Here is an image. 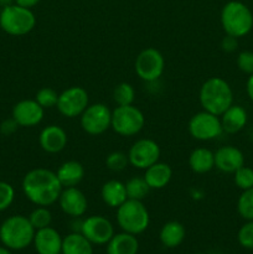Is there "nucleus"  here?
<instances>
[{"mask_svg": "<svg viewBox=\"0 0 253 254\" xmlns=\"http://www.w3.org/2000/svg\"><path fill=\"white\" fill-rule=\"evenodd\" d=\"M56 175L62 188H74L79 185L84 178V168L79 161L68 160L61 164L56 171Z\"/></svg>", "mask_w": 253, "mask_h": 254, "instance_id": "412c9836", "label": "nucleus"}, {"mask_svg": "<svg viewBox=\"0 0 253 254\" xmlns=\"http://www.w3.org/2000/svg\"><path fill=\"white\" fill-rule=\"evenodd\" d=\"M117 223L123 232L138 236L145 232L150 223V216L143 201L128 200L117 208Z\"/></svg>", "mask_w": 253, "mask_h": 254, "instance_id": "39448f33", "label": "nucleus"}, {"mask_svg": "<svg viewBox=\"0 0 253 254\" xmlns=\"http://www.w3.org/2000/svg\"><path fill=\"white\" fill-rule=\"evenodd\" d=\"M221 25L226 35L237 39L246 36L253 29V14L243 2L232 0L221 10Z\"/></svg>", "mask_w": 253, "mask_h": 254, "instance_id": "20e7f679", "label": "nucleus"}, {"mask_svg": "<svg viewBox=\"0 0 253 254\" xmlns=\"http://www.w3.org/2000/svg\"><path fill=\"white\" fill-rule=\"evenodd\" d=\"M129 165V158L128 154L123 153V151H113L109 154L106 159V166L112 171H123L126 166Z\"/></svg>", "mask_w": 253, "mask_h": 254, "instance_id": "2f4dec72", "label": "nucleus"}, {"mask_svg": "<svg viewBox=\"0 0 253 254\" xmlns=\"http://www.w3.org/2000/svg\"><path fill=\"white\" fill-rule=\"evenodd\" d=\"M238 47V39L235 36H231V35H226L225 37L221 41V49L225 52H235Z\"/></svg>", "mask_w": 253, "mask_h": 254, "instance_id": "e433bc0d", "label": "nucleus"}, {"mask_svg": "<svg viewBox=\"0 0 253 254\" xmlns=\"http://www.w3.org/2000/svg\"><path fill=\"white\" fill-rule=\"evenodd\" d=\"M17 127L19 126H17V123L11 117V119H6V121L2 122L1 126H0V131H1L4 135H10V134H12L16 130Z\"/></svg>", "mask_w": 253, "mask_h": 254, "instance_id": "4c0bfd02", "label": "nucleus"}, {"mask_svg": "<svg viewBox=\"0 0 253 254\" xmlns=\"http://www.w3.org/2000/svg\"><path fill=\"white\" fill-rule=\"evenodd\" d=\"M101 197L108 207L118 208L128 200L126 184L119 180H109L101 189Z\"/></svg>", "mask_w": 253, "mask_h": 254, "instance_id": "4be33fe9", "label": "nucleus"}, {"mask_svg": "<svg viewBox=\"0 0 253 254\" xmlns=\"http://www.w3.org/2000/svg\"><path fill=\"white\" fill-rule=\"evenodd\" d=\"M237 211L246 221H253V188L245 190L237 201Z\"/></svg>", "mask_w": 253, "mask_h": 254, "instance_id": "c756f323", "label": "nucleus"}, {"mask_svg": "<svg viewBox=\"0 0 253 254\" xmlns=\"http://www.w3.org/2000/svg\"><path fill=\"white\" fill-rule=\"evenodd\" d=\"M0 254H12L11 251L9 248H6L5 246H0Z\"/></svg>", "mask_w": 253, "mask_h": 254, "instance_id": "79ce46f5", "label": "nucleus"}, {"mask_svg": "<svg viewBox=\"0 0 253 254\" xmlns=\"http://www.w3.org/2000/svg\"><path fill=\"white\" fill-rule=\"evenodd\" d=\"M0 12H1V6H0Z\"/></svg>", "mask_w": 253, "mask_h": 254, "instance_id": "a18cd8bd", "label": "nucleus"}, {"mask_svg": "<svg viewBox=\"0 0 253 254\" xmlns=\"http://www.w3.org/2000/svg\"><path fill=\"white\" fill-rule=\"evenodd\" d=\"M186 237V230L179 221H169L161 227L159 240L166 248H176L184 242Z\"/></svg>", "mask_w": 253, "mask_h": 254, "instance_id": "b1692460", "label": "nucleus"}, {"mask_svg": "<svg viewBox=\"0 0 253 254\" xmlns=\"http://www.w3.org/2000/svg\"><path fill=\"white\" fill-rule=\"evenodd\" d=\"M40 1H41V0H15V4L31 9V7H34L35 5L39 4Z\"/></svg>", "mask_w": 253, "mask_h": 254, "instance_id": "58836bf2", "label": "nucleus"}, {"mask_svg": "<svg viewBox=\"0 0 253 254\" xmlns=\"http://www.w3.org/2000/svg\"><path fill=\"white\" fill-rule=\"evenodd\" d=\"M57 202H59L62 212L72 218L82 217L88 208V201H87L86 195L77 186L62 189Z\"/></svg>", "mask_w": 253, "mask_h": 254, "instance_id": "2eb2a0df", "label": "nucleus"}, {"mask_svg": "<svg viewBox=\"0 0 253 254\" xmlns=\"http://www.w3.org/2000/svg\"><path fill=\"white\" fill-rule=\"evenodd\" d=\"M245 165V155L232 145L221 146L215 151V168L225 174H233Z\"/></svg>", "mask_w": 253, "mask_h": 254, "instance_id": "f3484780", "label": "nucleus"}, {"mask_svg": "<svg viewBox=\"0 0 253 254\" xmlns=\"http://www.w3.org/2000/svg\"><path fill=\"white\" fill-rule=\"evenodd\" d=\"M27 217H29L30 222H31V225L34 226L36 231L49 227V226H51L52 222L51 211L45 207V206H36V208L32 210V212Z\"/></svg>", "mask_w": 253, "mask_h": 254, "instance_id": "c85d7f7f", "label": "nucleus"}, {"mask_svg": "<svg viewBox=\"0 0 253 254\" xmlns=\"http://www.w3.org/2000/svg\"><path fill=\"white\" fill-rule=\"evenodd\" d=\"M11 4H15V0H0V6L1 7L9 6Z\"/></svg>", "mask_w": 253, "mask_h": 254, "instance_id": "a19ab883", "label": "nucleus"}, {"mask_svg": "<svg viewBox=\"0 0 253 254\" xmlns=\"http://www.w3.org/2000/svg\"><path fill=\"white\" fill-rule=\"evenodd\" d=\"M21 186L24 195L30 202L45 207L57 202L63 189L56 173L44 168L30 170L22 179Z\"/></svg>", "mask_w": 253, "mask_h": 254, "instance_id": "f257e3e1", "label": "nucleus"}, {"mask_svg": "<svg viewBox=\"0 0 253 254\" xmlns=\"http://www.w3.org/2000/svg\"><path fill=\"white\" fill-rule=\"evenodd\" d=\"M246 92H247L248 98L253 102V73L248 77L247 83H246Z\"/></svg>", "mask_w": 253, "mask_h": 254, "instance_id": "ea45409f", "label": "nucleus"}, {"mask_svg": "<svg viewBox=\"0 0 253 254\" xmlns=\"http://www.w3.org/2000/svg\"><path fill=\"white\" fill-rule=\"evenodd\" d=\"M237 67L246 74L253 73V52L242 51L237 56Z\"/></svg>", "mask_w": 253, "mask_h": 254, "instance_id": "c9c22d12", "label": "nucleus"}, {"mask_svg": "<svg viewBox=\"0 0 253 254\" xmlns=\"http://www.w3.org/2000/svg\"><path fill=\"white\" fill-rule=\"evenodd\" d=\"M36 25V17L29 7L11 4L1 7L0 27L11 36H24L31 32Z\"/></svg>", "mask_w": 253, "mask_h": 254, "instance_id": "423d86ee", "label": "nucleus"}, {"mask_svg": "<svg viewBox=\"0 0 253 254\" xmlns=\"http://www.w3.org/2000/svg\"><path fill=\"white\" fill-rule=\"evenodd\" d=\"M189 133L193 139L200 141L217 139L223 133L220 117L206 111L198 112L189 122Z\"/></svg>", "mask_w": 253, "mask_h": 254, "instance_id": "1a4fd4ad", "label": "nucleus"}, {"mask_svg": "<svg viewBox=\"0 0 253 254\" xmlns=\"http://www.w3.org/2000/svg\"><path fill=\"white\" fill-rule=\"evenodd\" d=\"M45 116V109L35 99H22L12 108V119L19 127L31 128L39 126Z\"/></svg>", "mask_w": 253, "mask_h": 254, "instance_id": "4468645a", "label": "nucleus"}, {"mask_svg": "<svg viewBox=\"0 0 253 254\" xmlns=\"http://www.w3.org/2000/svg\"><path fill=\"white\" fill-rule=\"evenodd\" d=\"M36 230L29 217L14 215L0 225V242L10 251H22L32 245Z\"/></svg>", "mask_w": 253, "mask_h": 254, "instance_id": "7ed1b4c3", "label": "nucleus"}, {"mask_svg": "<svg viewBox=\"0 0 253 254\" xmlns=\"http://www.w3.org/2000/svg\"><path fill=\"white\" fill-rule=\"evenodd\" d=\"M82 129L89 135H101L112 126V111L103 103L89 104L79 117Z\"/></svg>", "mask_w": 253, "mask_h": 254, "instance_id": "9d476101", "label": "nucleus"}, {"mask_svg": "<svg viewBox=\"0 0 253 254\" xmlns=\"http://www.w3.org/2000/svg\"><path fill=\"white\" fill-rule=\"evenodd\" d=\"M195 254H206V253H195Z\"/></svg>", "mask_w": 253, "mask_h": 254, "instance_id": "c03bdc74", "label": "nucleus"}, {"mask_svg": "<svg viewBox=\"0 0 253 254\" xmlns=\"http://www.w3.org/2000/svg\"><path fill=\"white\" fill-rule=\"evenodd\" d=\"M126 196H128V198H130V200H139V201H143L151 190V189L149 188L148 184H146L144 176L143 178L135 176V178L129 179V180L126 183Z\"/></svg>", "mask_w": 253, "mask_h": 254, "instance_id": "bb28decb", "label": "nucleus"}, {"mask_svg": "<svg viewBox=\"0 0 253 254\" xmlns=\"http://www.w3.org/2000/svg\"><path fill=\"white\" fill-rule=\"evenodd\" d=\"M62 241L63 238L61 235L54 227L49 226L35 232L32 245L37 254H61Z\"/></svg>", "mask_w": 253, "mask_h": 254, "instance_id": "a211bd4d", "label": "nucleus"}, {"mask_svg": "<svg viewBox=\"0 0 253 254\" xmlns=\"http://www.w3.org/2000/svg\"><path fill=\"white\" fill-rule=\"evenodd\" d=\"M81 233L93 246H103L114 236V226L104 216H89L82 221Z\"/></svg>", "mask_w": 253, "mask_h": 254, "instance_id": "ddd939ff", "label": "nucleus"}, {"mask_svg": "<svg viewBox=\"0 0 253 254\" xmlns=\"http://www.w3.org/2000/svg\"><path fill=\"white\" fill-rule=\"evenodd\" d=\"M139 242L136 236L126 232L114 233L107 243V254H138Z\"/></svg>", "mask_w": 253, "mask_h": 254, "instance_id": "5701e85b", "label": "nucleus"}, {"mask_svg": "<svg viewBox=\"0 0 253 254\" xmlns=\"http://www.w3.org/2000/svg\"><path fill=\"white\" fill-rule=\"evenodd\" d=\"M238 243L246 250H253V221H247L237 233Z\"/></svg>", "mask_w": 253, "mask_h": 254, "instance_id": "72a5a7b5", "label": "nucleus"}, {"mask_svg": "<svg viewBox=\"0 0 253 254\" xmlns=\"http://www.w3.org/2000/svg\"><path fill=\"white\" fill-rule=\"evenodd\" d=\"M171 178H173V169L169 164L160 163V161L145 169L144 174V179L151 190H161L166 188L171 181Z\"/></svg>", "mask_w": 253, "mask_h": 254, "instance_id": "aec40b11", "label": "nucleus"}, {"mask_svg": "<svg viewBox=\"0 0 253 254\" xmlns=\"http://www.w3.org/2000/svg\"><path fill=\"white\" fill-rule=\"evenodd\" d=\"M251 138H252V140H253V130H252V133H251Z\"/></svg>", "mask_w": 253, "mask_h": 254, "instance_id": "37998d69", "label": "nucleus"}, {"mask_svg": "<svg viewBox=\"0 0 253 254\" xmlns=\"http://www.w3.org/2000/svg\"><path fill=\"white\" fill-rule=\"evenodd\" d=\"M89 106L88 92L83 87L72 86L59 94L57 111L66 118L81 117L84 109Z\"/></svg>", "mask_w": 253, "mask_h": 254, "instance_id": "9b49d317", "label": "nucleus"}, {"mask_svg": "<svg viewBox=\"0 0 253 254\" xmlns=\"http://www.w3.org/2000/svg\"><path fill=\"white\" fill-rule=\"evenodd\" d=\"M40 146L44 151L49 154L61 153L68 143V136H67L66 130L60 126L45 127L39 135Z\"/></svg>", "mask_w": 253, "mask_h": 254, "instance_id": "dca6fc26", "label": "nucleus"}, {"mask_svg": "<svg viewBox=\"0 0 253 254\" xmlns=\"http://www.w3.org/2000/svg\"><path fill=\"white\" fill-rule=\"evenodd\" d=\"M59 94L55 89L50 88V87H44V88L39 89L35 96V101L40 104L44 109L54 108L57 106V101H59Z\"/></svg>", "mask_w": 253, "mask_h": 254, "instance_id": "7c9ffc66", "label": "nucleus"}, {"mask_svg": "<svg viewBox=\"0 0 253 254\" xmlns=\"http://www.w3.org/2000/svg\"><path fill=\"white\" fill-rule=\"evenodd\" d=\"M235 175V184L242 191L253 188V169L248 166H241L237 171L233 173Z\"/></svg>", "mask_w": 253, "mask_h": 254, "instance_id": "473e14b6", "label": "nucleus"}, {"mask_svg": "<svg viewBox=\"0 0 253 254\" xmlns=\"http://www.w3.org/2000/svg\"><path fill=\"white\" fill-rule=\"evenodd\" d=\"M164 68L165 60L163 54L154 47H148L139 52L134 64L136 76L148 83L158 81L164 73Z\"/></svg>", "mask_w": 253, "mask_h": 254, "instance_id": "6e6552de", "label": "nucleus"}, {"mask_svg": "<svg viewBox=\"0 0 253 254\" xmlns=\"http://www.w3.org/2000/svg\"><path fill=\"white\" fill-rule=\"evenodd\" d=\"M113 99L117 106H130L135 99V89L130 83L122 82L114 88Z\"/></svg>", "mask_w": 253, "mask_h": 254, "instance_id": "cd10ccee", "label": "nucleus"}, {"mask_svg": "<svg viewBox=\"0 0 253 254\" xmlns=\"http://www.w3.org/2000/svg\"><path fill=\"white\" fill-rule=\"evenodd\" d=\"M15 200V190L9 183L0 181V212L7 210Z\"/></svg>", "mask_w": 253, "mask_h": 254, "instance_id": "f704fd0d", "label": "nucleus"}, {"mask_svg": "<svg viewBox=\"0 0 253 254\" xmlns=\"http://www.w3.org/2000/svg\"><path fill=\"white\" fill-rule=\"evenodd\" d=\"M189 166L195 174L210 173L215 168V153L207 148H196L189 156Z\"/></svg>", "mask_w": 253, "mask_h": 254, "instance_id": "393cba45", "label": "nucleus"}, {"mask_svg": "<svg viewBox=\"0 0 253 254\" xmlns=\"http://www.w3.org/2000/svg\"><path fill=\"white\" fill-rule=\"evenodd\" d=\"M160 146L155 140L143 138L136 140L128 151L129 164L135 169L145 170L160 159Z\"/></svg>", "mask_w": 253, "mask_h": 254, "instance_id": "f8f14e48", "label": "nucleus"}, {"mask_svg": "<svg viewBox=\"0 0 253 254\" xmlns=\"http://www.w3.org/2000/svg\"><path fill=\"white\" fill-rule=\"evenodd\" d=\"M198 98L203 111L220 117L233 104V91L221 77H210L201 86Z\"/></svg>", "mask_w": 253, "mask_h": 254, "instance_id": "f03ea898", "label": "nucleus"}, {"mask_svg": "<svg viewBox=\"0 0 253 254\" xmlns=\"http://www.w3.org/2000/svg\"><path fill=\"white\" fill-rule=\"evenodd\" d=\"M145 126L143 112L135 106H117L112 111L111 128L121 136H134L140 133Z\"/></svg>", "mask_w": 253, "mask_h": 254, "instance_id": "0eeeda50", "label": "nucleus"}, {"mask_svg": "<svg viewBox=\"0 0 253 254\" xmlns=\"http://www.w3.org/2000/svg\"><path fill=\"white\" fill-rule=\"evenodd\" d=\"M61 254H93V245L81 232H72L62 241Z\"/></svg>", "mask_w": 253, "mask_h": 254, "instance_id": "a878e982", "label": "nucleus"}, {"mask_svg": "<svg viewBox=\"0 0 253 254\" xmlns=\"http://www.w3.org/2000/svg\"><path fill=\"white\" fill-rule=\"evenodd\" d=\"M223 133L236 134L242 130L248 122L247 112L243 107L232 104L225 113L220 116Z\"/></svg>", "mask_w": 253, "mask_h": 254, "instance_id": "6ab92c4d", "label": "nucleus"}]
</instances>
